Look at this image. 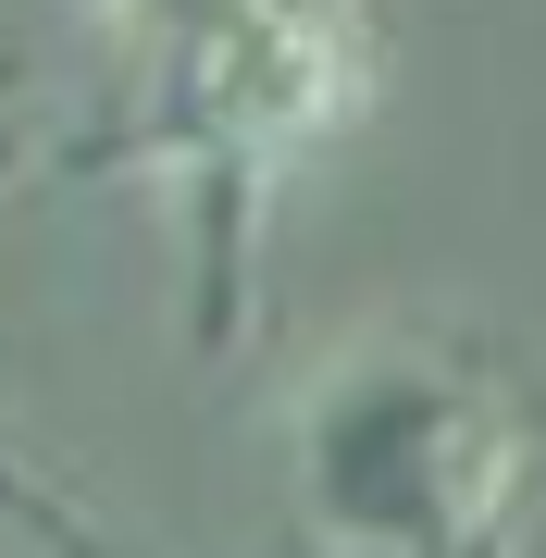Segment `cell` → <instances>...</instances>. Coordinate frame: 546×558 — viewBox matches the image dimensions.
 Returning <instances> with one entry per match:
<instances>
[{
  "mask_svg": "<svg viewBox=\"0 0 546 558\" xmlns=\"http://www.w3.org/2000/svg\"><path fill=\"white\" fill-rule=\"evenodd\" d=\"M385 50L361 0H236L211 25H174L149 112L112 137V161H149L199 199V336L223 348L248 311V211L274 199L299 161H324L348 124L373 112Z\"/></svg>",
  "mask_w": 546,
  "mask_h": 558,
  "instance_id": "cell-2",
  "label": "cell"
},
{
  "mask_svg": "<svg viewBox=\"0 0 546 558\" xmlns=\"http://www.w3.org/2000/svg\"><path fill=\"white\" fill-rule=\"evenodd\" d=\"M286 484L336 558H509L534 497V422L472 348H336L286 410Z\"/></svg>",
  "mask_w": 546,
  "mask_h": 558,
  "instance_id": "cell-1",
  "label": "cell"
},
{
  "mask_svg": "<svg viewBox=\"0 0 546 558\" xmlns=\"http://www.w3.org/2000/svg\"><path fill=\"white\" fill-rule=\"evenodd\" d=\"M0 497H13V509H25V521H50V534H62V509H50V497H25V484H0Z\"/></svg>",
  "mask_w": 546,
  "mask_h": 558,
  "instance_id": "cell-4",
  "label": "cell"
},
{
  "mask_svg": "<svg viewBox=\"0 0 546 558\" xmlns=\"http://www.w3.org/2000/svg\"><path fill=\"white\" fill-rule=\"evenodd\" d=\"M87 13H112V25H149V38H174V25H211V13H236V0H87Z\"/></svg>",
  "mask_w": 546,
  "mask_h": 558,
  "instance_id": "cell-3",
  "label": "cell"
}]
</instances>
